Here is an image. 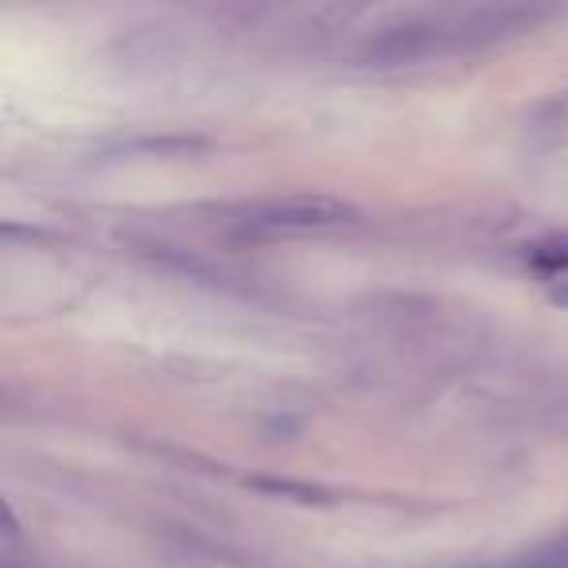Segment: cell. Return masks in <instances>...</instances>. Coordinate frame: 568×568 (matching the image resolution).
<instances>
[{
  "instance_id": "cell-1",
  "label": "cell",
  "mask_w": 568,
  "mask_h": 568,
  "mask_svg": "<svg viewBox=\"0 0 568 568\" xmlns=\"http://www.w3.org/2000/svg\"><path fill=\"white\" fill-rule=\"evenodd\" d=\"M358 222V206L347 203L339 195H281V199H265V203L250 206L242 214V230L250 234H324V230H343Z\"/></svg>"
},
{
  "instance_id": "cell-2",
  "label": "cell",
  "mask_w": 568,
  "mask_h": 568,
  "mask_svg": "<svg viewBox=\"0 0 568 568\" xmlns=\"http://www.w3.org/2000/svg\"><path fill=\"white\" fill-rule=\"evenodd\" d=\"M529 265H534L537 273L549 276V281L565 276L568 273V237H552V242L534 245V253H529Z\"/></svg>"
},
{
  "instance_id": "cell-3",
  "label": "cell",
  "mask_w": 568,
  "mask_h": 568,
  "mask_svg": "<svg viewBox=\"0 0 568 568\" xmlns=\"http://www.w3.org/2000/svg\"><path fill=\"white\" fill-rule=\"evenodd\" d=\"M549 301L560 304V308H568V273L557 276V281H549Z\"/></svg>"
}]
</instances>
